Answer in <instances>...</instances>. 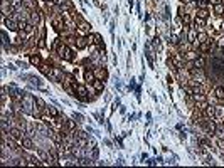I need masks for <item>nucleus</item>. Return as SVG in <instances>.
Masks as SVG:
<instances>
[{"label":"nucleus","mask_w":224,"mask_h":168,"mask_svg":"<svg viewBox=\"0 0 224 168\" xmlns=\"http://www.w3.org/2000/svg\"><path fill=\"white\" fill-rule=\"evenodd\" d=\"M76 47L78 49H84L86 46H88V39H84V37H76Z\"/></svg>","instance_id":"6"},{"label":"nucleus","mask_w":224,"mask_h":168,"mask_svg":"<svg viewBox=\"0 0 224 168\" xmlns=\"http://www.w3.org/2000/svg\"><path fill=\"white\" fill-rule=\"evenodd\" d=\"M199 25V29H202V27H206V20H204V19H195V24H194V27H197Z\"/></svg>","instance_id":"19"},{"label":"nucleus","mask_w":224,"mask_h":168,"mask_svg":"<svg viewBox=\"0 0 224 168\" xmlns=\"http://www.w3.org/2000/svg\"><path fill=\"white\" fill-rule=\"evenodd\" d=\"M89 29H91V25H89L86 20L79 22V30H81V32H89Z\"/></svg>","instance_id":"13"},{"label":"nucleus","mask_w":224,"mask_h":168,"mask_svg":"<svg viewBox=\"0 0 224 168\" xmlns=\"http://www.w3.org/2000/svg\"><path fill=\"white\" fill-rule=\"evenodd\" d=\"M71 116H72V119H74L76 123H83V121H84V116H83V114H79V113H72Z\"/></svg>","instance_id":"18"},{"label":"nucleus","mask_w":224,"mask_h":168,"mask_svg":"<svg viewBox=\"0 0 224 168\" xmlns=\"http://www.w3.org/2000/svg\"><path fill=\"white\" fill-rule=\"evenodd\" d=\"M133 88H135V79H131V81H130V84H128V89H130V91H131Z\"/></svg>","instance_id":"26"},{"label":"nucleus","mask_w":224,"mask_h":168,"mask_svg":"<svg viewBox=\"0 0 224 168\" xmlns=\"http://www.w3.org/2000/svg\"><path fill=\"white\" fill-rule=\"evenodd\" d=\"M22 145H24L27 150H32V148H34V145H32V140H29V138H24V140H22Z\"/></svg>","instance_id":"17"},{"label":"nucleus","mask_w":224,"mask_h":168,"mask_svg":"<svg viewBox=\"0 0 224 168\" xmlns=\"http://www.w3.org/2000/svg\"><path fill=\"white\" fill-rule=\"evenodd\" d=\"M30 64H32V66H41V64H42V61H41V57H39V56H32V57H30Z\"/></svg>","instance_id":"16"},{"label":"nucleus","mask_w":224,"mask_h":168,"mask_svg":"<svg viewBox=\"0 0 224 168\" xmlns=\"http://www.w3.org/2000/svg\"><path fill=\"white\" fill-rule=\"evenodd\" d=\"M214 14L216 15H222L224 14V5L222 4H214Z\"/></svg>","instance_id":"14"},{"label":"nucleus","mask_w":224,"mask_h":168,"mask_svg":"<svg viewBox=\"0 0 224 168\" xmlns=\"http://www.w3.org/2000/svg\"><path fill=\"white\" fill-rule=\"evenodd\" d=\"M204 113H206L207 118H214L216 116V108L214 106H207V108L204 109Z\"/></svg>","instance_id":"11"},{"label":"nucleus","mask_w":224,"mask_h":168,"mask_svg":"<svg viewBox=\"0 0 224 168\" xmlns=\"http://www.w3.org/2000/svg\"><path fill=\"white\" fill-rule=\"evenodd\" d=\"M147 158H148V155H147V153H142V156H140V160L143 161V160H147Z\"/></svg>","instance_id":"30"},{"label":"nucleus","mask_w":224,"mask_h":168,"mask_svg":"<svg viewBox=\"0 0 224 168\" xmlns=\"http://www.w3.org/2000/svg\"><path fill=\"white\" fill-rule=\"evenodd\" d=\"M120 113H121V114L127 113V106H120Z\"/></svg>","instance_id":"28"},{"label":"nucleus","mask_w":224,"mask_h":168,"mask_svg":"<svg viewBox=\"0 0 224 168\" xmlns=\"http://www.w3.org/2000/svg\"><path fill=\"white\" fill-rule=\"evenodd\" d=\"M7 67H9V69H10V71H15V69H17V67H15V66H14V64H9V66H7Z\"/></svg>","instance_id":"31"},{"label":"nucleus","mask_w":224,"mask_h":168,"mask_svg":"<svg viewBox=\"0 0 224 168\" xmlns=\"http://www.w3.org/2000/svg\"><path fill=\"white\" fill-rule=\"evenodd\" d=\"M5 25H7L10 30H17L19 29V22H15L14 19H5Z\"/></svg>","instance_id":"5"},{"label":"nucleus","mask_w":224,"mask_h":168,"mask_svg":"<svg viewBox=\"0 0 224 168\" xmlns=\"http://www.w3.org/2000/svg\"><path fill=\"white\" fill-rule=\"evenodd\" d=\"M17 66H20L22 69H27V64H26V62H22V61H17Z\"/></svg>","instance_id":"25"},{"label":"nucleus","mask_w":224,"mask_h":168,"mask_svg":"<svg viewBox=\"0 0 224 168\" xmlns=\"http://www.w3.org/2000/svg\"><path fill=\"white\" fill-rule=\"evenodd\" d=\"M214 94H216V98H217V101L224 104V86H219V88H216Z\"/></svg>","instance_id":"2"},{"label":"nucleus","mask_w":224,"mask_h":168,"mask_svg":"<svg viewBox=\"0 0 224 168\" xmlns=\"http://www.w3.org/2000/svg\"><path fill=\"white\" fill-rule=\"evenodd\" d=\"M217 46H219L221 49L224 47V35H221V37H219V42H217Z\"/></svg>","instance_id":"24"},{"label":"nucleus","mask_w":224,"mask_h":168,"mask_svg":"<svg viewBox=\"0 0 224 168\" xmlns=\"http://www.w3.org/2000/svg\"><path fill=\"white\" fill-rule=\"evenodd\" d=\"M57 52H59V56L63 59H66V61H72V50L69 49L66 44H63V46H57Z\"/></svg>","instance_id":"1"},{"label":"nucleus","mask_w":224,"mask_h":168,"mask_svg":"<svg viewBox=\"0 0 224 168\" xmlns=\"http://www.w3.org/2000/svg\"><path fill=\"white\" fill-rule=\"evenodd\" d=\"M37 22H39L37 12H32V14H30V24H37Z\"/></svg>","instance_id":"20"},{"label":"nucleus","mask_w":224,"mask_h":168,"mask_svg":"<svg viewBox=\"0 0 224 168\" xmlns=\"http://www.w3.org/2000/svg\"><path fill=\"white\" fill-rule=\"evenodd\" d=\"M94 76H96V79H105L108 72H106V69H94Z\"/></svg>","instance_id":"10"},{"label":"nucleus","mask_w":224,"mask_h":168,"mask_svg":"<svg viewBox=\"0 0 224 168\" xmlns=\"http://www.w3.org/2000/svg\"><path fill=\"white\" fill-rule=\"evenodd\" d=\"M187 138V134H186V131H180V140H186Z\"/></svg>","instance_id":"29"},{"label":"nucleus","mask_w":224,"mask_h":168,"mask_svg":"<svg viewBox=\"0 0 224 168\" xmlns=\"http://www.w3.org/2000/svg\"><path fill=\"white\" fill-rule=\"evenodd\" d=\"M197 17L206 20L207 17H209V10H207V8H199V10H197Z\"/></svg>","instance_id":"12"},{"label":"nucleus","mask_w":224,"mask_h":168,"mask_svg":"<svg viewBox=\"0 0 224 168\" xmlns=\"http://www.w3.org/2000/svg\"><path fill=\"white\" fill-rule=\"evenodd\" d=\"M199 8H207V0H197Z\"/></svg>","instance_id":"23"},{"label":"nucleus","mask_w":224,"mask_h":168,"mask_svg":"<svg viewBox=\"0 0 224 168\" xmlns=\"http://www.w3.org/2000/svg\"><path fill=\"white\" fill-rule=\"evenodd\" d=\"M214 134H217V136H219L221 140H224V123H217Z\"/></svg>","instance_id":"8"},{"label":"nucleus","mask_w":224,"mask_h":168,"mask_svg":"<svg viewBox=\"0 0 224 168\" xmlns=\"http://www.w3.org/2000/svg\"><path fill=\"white\" fill-rule=\"evenodd\" d=\"M127 5H128V10H131V7H133V0H127Z\"/></svg>","instance_id":"27"},{"label":"nucleus","mask_w":224,"mask_h":168,"mask_svg":"<svg viewBox=\"0 0 224 168\" xmlns=\"http://www.w3.org/2000/svg\"><path fill=\"white\" fill-rule=\"evenodd\" d=\"M2 10H4V15H7V0H4V5H2ZM10 12H14V7H9Z\"/></svg>","instance_id":"22"},{"label":"nucleus","mask_w":224,"mask_h":168,"mask_svg":"<svg viewBox=\"0 0 224 168\" xmlns=\"http://www.w3.org/2000/svg\"><path fill=\"white\" fill-rule=\"evenodd\" d=\"M194 67L195 69H204V67H206V59H204L202 56H199L194 61Z\"/></svg>","instance_id":"4"},{"label":"nucleus","mask_w":224,"mask_h":168,"mask_svg":"<svg viewBox=\"0 0 224 168\" xmlns=\"http://www.w3.org/2000/svg\"><path fill=\"white\" fill-rule=\"evenodd\" d=\"M35 103H37V106H39L41 109H46V108H47V106H46V103H44V101L41 99V98H37V99H35Z\"/></svg>","instance_id":"21"},{"label":"nucleus","mask_w":224,"mask_h":168,"mask_svg":"<svg viewBox=\"0 0 224 168\" xmlns=\"http://www.w3.org/2000/svg\"><path fill=\"white\" fill-rule=\"evenodd\" d=\"M41 72H42V74H46V76H49L52 72V66L51 64H47V62H44V64H41Z\"/></svg>","instance_id":"7"},{"label":"nucleus","mask_w":224,"mask_h":168,"mask_svg":"<svg viewBox=\"0 0 224 168\" xmlns=\"http://www.w3.org/2000/svg\"><path fill=\"white\" fill-rule=\"evenodd\" d=\"M93 88H94V91H103V88H105V84H103V79H94L93 81Z\"/></svg>","instance_id":"9"},{"label":"nucleus","mask_w":224,"mask_h":168,"mask_svg":"<svg viewBox=\"0 0 224 168\" xmlns=\"http://www.w3.org/2000/svg\"><path fill=\"white\" fill-rule=\"evenodd\" d=\"M22 134H24V130H20V128H12L10 130V138H14V140L22 138Z\"/></svg>","instance_id":"3"},{"label":"nucleus","mask_w":224,"mask_h":168,"mask_svg":"<svg viewBox=\"0 0 224 168\" xmlns=\"http://www.w3.org/2000/svg\"><path fill=\"white\" fill-rule=\"evenodd\" d=\"M46 109H47V113L51 114L52 118H57V116H59V111H57V109H56L54 106H47Z\"/></svg>","instance_id":"15"}]
</instances>
